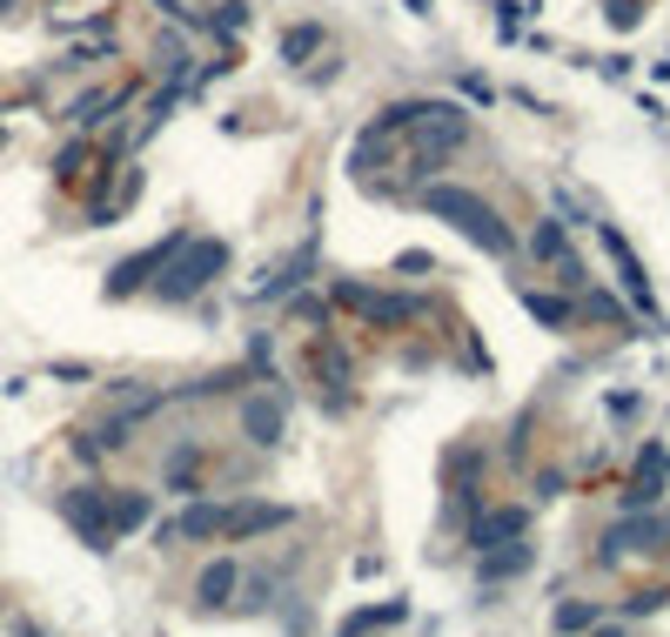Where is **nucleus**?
<instances>
[{"label": "nucleus", "instance_id": "obj_1", "mask_svg": "<svg viewBox=\"0 0 670 637\" xmlns=\"http://www.w3.org/2000/svg\"><path fill=\"white\" fill-rule=\"evenodd\" d=\"M422 209H429V215H443L450 228H463V235H469V242H477L483 255H509V249H517V235H509V222H503V215L483 202L477 188L429 182V188H422Z\"/></svg>", "mask_w": 670, "mask_h": 637}, {"label": "nucleus", "instance_id": "obj_2", "mask_svg": "<svg viewBox=\"0 0 670 637\" xmlns=\"http://www.w3.org/2000/svg\"><path fill=\"white\" fill-rule=\"evenodd\" d=\"M222 268H228V249H222V242H194V249L181 242V249L168 255V275L154 283V296H162V302H188L194 289H208Z\"/></svg>", "mask_w": 670, "mask_h": 637}, {"label": "nucleus", "instance_id": "obj_3", "mask_svg": "<svg viewBox=\"0 0 670 637\" xmlns=\"http://www.w3.org/2000/svg\"><path fill=\"white\" fill-rule=\"evenodd\" d=\"M61 516L88 537V550H108V544H114V524H108V490H94V484H88V490H67V497H61Z\"/></svg>", "mask_w": 670, "mask_h": 637}, {"label": "nucleus", "instance_id": "obj_4", "mask_svg": "<svg viewBox=\"0 0 670 637\" xmlns=\"http://www.w3.org/2000/svg\"><path fill=\"white\" fill-rule=\"evenodd\" d=\"M181 242H188V235H168V242H154V249H141V255H128L122 268H114V275H108V296H114V302H122V296H135V289H148V283H154V268H168V255H175Z\"/></svg>", "mask_w": 670, "mask_h": 637}, {"label": "nucleus", "instance_id": "obj_5", "mask_svg": "<svg viewBox=\"0 0 670 637\" xmlns=\"http://www.w3.org/2000/svg\"><path fill=\"white\" fill-rule=\"evenodd\" d=\"M336 302H342V309H356V315H369L376 329H403L409 315H416L403 296H376V289H356V283H342V289H336Z\"/></svg>", "mask_w": 670, "mask_h": 637}, {"label": "nucleus", "instance_id": "obj_6", "mask_svg": "<svg viewBox=\"0 0 670 637\" xmlns=\"http://www.w3.org/2000/svg\"><path fill=\"white\" fill-rule=\"evenodd\" d=\"M228 516H235L228 503H188V510L175 516V524H168L162 537H168V544H181V537H194V544H208V537H228Z\"/></svg>", "mask_w": 670, "mask_h": 637}, {"label": "nucleus", "instance_id": "obj_7", "mask_svg": "<svg viewBox=\"0 0 670 637\" xmlns=\"http://www.w3.org/2000/svg\"><path fill=\"white\" fill-rule=\"evenodd\" d=\"M282 416H289V403H282V396H275V389H262V396H249V403H242V429H249V444H282Z\"/></svg>", "mask_w": 670, "mask_h": 637}, {"label": "nucleus", "instance_id": "obj_8", "mask_svg": "<svg viewBox=\"0 0 670 637\" xmlns=\"http://www.w3.org/2000/svg\"><path fill=\"white\" fill-rule=\"evenodd\" d=\"M657 537H663V516H630V524H617L610 537H604V564H617L623 550H657Z\"/></svg>", "mask_w": 670, "mask_h": 637}, {"label": "nucleus", "instance_id": "obj_9", "mask_svg": "<svg viewBox=\"0 0 670 637\" xmlns=\"http://www.w3.org/2000/svg\"><path fill=\"white\" fill-rule=\"evenodd\" d=\"M523 537V510H483L477 524H469V550H496V544H517Z\"/></svg>", "mask_w": 670, "mask_h": 637}, {"label": "nucleus", "instance_id": "obj_10", "mask_svg": "<svg viewBox=\"0 0 670 637\" xmlns=\"http://www.w3.org/2000/svg\"><path fill=\"white\" fill-rule=\"evenodd\" d=\"M282 524H295V510L289 503H242V510H235L228 516V537H262V530H282Z\"/></svg>", "mask_w": 670, "mask_h": 637}, {"label": "nucleus", "instance_id": "obj_11", "mask_svg": "<svg viewBox=\"0 0 670 637\" xmlns=\"http://www.w3.org/2000/svg\"><path fill=\"white\" fill-rule=\"evenodd\" d=\"M235 584H242V564H235V557H222V564H208V571H202V584H194V597H202L208 611H222Z\"/></svg>", "mask_w": 670, "mask_h": 637}, {"label": "nucleus", "instance_id": "obj_12", "mask_svg": "<svg viewBox=\"0 0 670 637\" xmlns=\"http://www.w3.org/2000/svg\"><path fill=\"white\" fill-rule=\"evenodd\" d=\"M108 524H114V537L135 530V524H148V497H141V490H108Z\"/></svg>", "mask_w": 670, "mask_h": 637}, {"label": "nucleus", "instance_id": "obj_13", "mask_svg": "<svg viewBox=\"0 0 670 637\" xmlns=\"http://www.w3.org/2000/svg\"><path fill=\"white\" fill-rule=\"evenodd\" d=\"M517 571H530V544H496L483 557V577H517Z\"/></svg>", "mask_w": 670, "mask_h": 637}, {"label": "nucleus", "instance_id": "obj_14", "mask_svg": "<svg viewBox=\"0 0 670 637\" xmlns=\"http://www.w3.org/2000/svg\"><path fill=\"white\" fill-rule=\"evenodd\" d=\"M315 48H323V27H289V34H282V54H289L295 67H302V54H315Z\"/></svg>", "mask_w": 670, "mask_h": 637}, {"label": "nucleus", "instance_id": "obj_15", "mask_svg": "<svg viewBox=\"0 0 670 637\" xmlns=\"http://www.w3.org/2000/svg\"><path fill=\"white\" fill-rule=\"evenodd\" d=\"M530 249H536L543 262H564V222H543V228H536V242H530Z\"/></svg>", "mask_w": 670, "mask_h": 637}, {"label": "nucleus", "instance_id": "obj_16", "mask_svg": "<svg viewBox=\"0 0 670 637\" xmlns=\"http://www.w3.org/2000/svg\"><path fill=\"white\" fill-rule=\"evenodd\" d=\"M523 309L536 315V323H549V329H557V323H570V302H549V296H523Z\"/></svg>", "mask_w": 670, "mask_h": 637}, {"label": "nucleus", "instance_id": "obj_17", "mask_svg": "<svg viewBox=\"0 0 670 637\" xmlns=\"http://www.w3.org/2000/svg\"><path fill=\"white\" fill-rule=\"evenodd\" d=\"M590 624H597V611H590V604H557V630L570 637V630H590Z\"/></svg>", "mask_w": 670, "mask_h": 637}, {"label": "nucleus", "instance_id": "obj_18", "mask_svg": "<svg viewBox=\"0 0 670 637\" xmlns=\"http://www.w3.org/2000/svg\"><path fill=\"white\" fill-rule=\"evenodd\" d=\"M583 309H590V315H597V323H630V315H623V302H610V296H590Z\"/></svg>", "mask_w": 670, "mask_h": 637}, {"label": "nucleus", "instance_id": "obj_19", "mask_svg": "<svg viewBox=\"0 0 670 637\" xmlns=\"http://www.w3.org/2000/svg\"><path fill=\"white\" fill-rule=\"evenodd\" d=\"M637 14H644L637 0H610V27H637Z\"/></svg>", "mask_w": 670, "mask_h": 637}, {"label": "nucleus", "instance_id": "obj_20", "mask_svg": "<svg viewBox=\"0 0 670 637\" xmlns=\"http://www.w3.org/2000/svg\"><path fill=\"white\" fill-rule=\"evenodd\" d=\"M422 8H429V0H416V14H422Z\"/></svg>", "mask_w": 670, "mask_h": 637}, {"label": "nucleus", "instance_id": "obj_21", "mask_svg": "<svg viewBox=\"0 0 670 637\" xmlns=\"http://www.w3.org/2000/svg\"><path fill=\"white\" fill-rule=\"evenodd\" d=\"M597 637H617V630H597Z\"/></svg>", "mask_w": 670, "mask_h": 637}]
</instances>
